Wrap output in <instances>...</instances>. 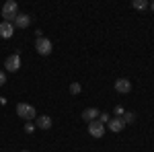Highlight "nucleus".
Here are the masks:
<instances>
[{
	"instance_id": "6ab92c4d",
	"label": "nucleus",
	"mask_w": 154,
	"mask_h": 152,
	"mask_svg": "<svg viewBox=\"0 0 154 152\" xmlns=\"http://www.w3.org/2000/svg\"><path fill=\"white\" fill-rule=\"evenodd\" d=\"M148 6H150V8H152V11H154V2H150V4H148Z\"/></svg>"
},
{
	"instance_id": "1a4fd4ad",
	"label": "nucleus",
	"mask_w": 154,
	"mask_h": 152,
	"mask_svg": "<svg viewBox=\"0 0 154 152\" xmlns=\"http://www.w3.org/2000/svg\"><path fill=\"white\" fill-rule=\"evenodd\" d=\"M107 126H109V129H111V132H115V134H119L121 129L125 128V123H123V119H121V117H111Z\"/></svg>"
},
{
	"instance_id": "2eb2a0df",
	"label": "nucleus",
	"mask_w": 154,
	"mask_h": 152,
	"mask_svg": "<svg viewBox=\"0 0 154 152\" xmlns=\"http://www.w3.org/2000/svg\"><path fill=\"white\" fill-rule=\"evenodd\" d=\"M109 119H111L109 113H99V121H101V123H109Z\"/></svg>"
},
{
	"instance_id": "4468645a",
	"label": "nucleus",
	"mask_w": 154,
	"mask_h": 152,
	"mask_svg": "<svg viewBox=\"0 0 154 152\" xmlns=\"http://www.w3.org/2000/svg\"><path fill=\"white\" fill-rule=\"evenodd\" d=\"M80 91H82V86H80L78 82H72V84H70V93L72 95H78Z\"/></svg>"
},
{
	"instance_id": "f257e3e1",
	"label": "nucleus",
	"mask_w": 154,
	"mask_h": 152,
	"mask_svg": "<svg viewBox=\"0 0 154 152\" xmlns=\"http://www.w3.org/2000/svg\"><path fill=\"white\" fill-rule=\"evenodd\" d=\"M17 14H19V4H17L14 0L4 2V6H2V17H4V21H6V23H14Z\"/></svg>"
},
{
	"instance_id": "a211bd4d",
	"label": "nucleus",
	"mask_w": 154,
	"mask_h": 152,
	"mask_svg": "<svg viewBox=\"0 0 154 152\" xmlns=\"http://www.w3.org/2000/svg\"><path fill=\"white\" fill-rule=\"evenodd\" d=\"M125 111H123V107H115V115H123Z\"/></svg>"
},
{
	"instance_id": "9d476101",
	"label": "nucleus",
	"mask_w": 154,
	"mask_h": 152,
	"mask_svg": "<svg viewBox=\"0 0 154 152\" xmlns=\"http://www.w3.org/2000/svg\"><path fill=\"white\" fill-rule=\"evenodd\" d=\"M95 119H99V111H97L95 107H88V109L82 111V121L91 123V121H95Z\"/></svg>"
},
{
	"instance_id": "7ed1b4c3",
	"label": "nucleus",
	"mask_w": 154,
	"mask_h": 152,
	"mask_svg": "<svg viewBox=\"0 0 154 152\" xmlns=\"http://www.w3.org/2000/svg\"><path fill=\"white\" fill-rule=\"evenodd\" d=\"M35 49H37V54H39V56H49V54H51V41L45 39V37H37Z\"/></svg>"
},
{
	"instance_id": "9b49d317",
	"label": "nucleus",
	"mask_w": 154,
	"mask_h": 152,
	"mask_svg": "<svg viewBox=\"0 0 154 152\" xmlns=\"http://www.w3.org/2000/svg\"><path fill=\"white\" fill-rule=\"evenodd\" d=\"M35 128H39V129H49V128H51V117H49V115H37Z\"/></svg>"
},
{
	"instance_id": "f03ea898",
	"label": "nucleus",
	"mask_w": 154,
	"mask_h": 152,
	"mask_svg": "<svg viewBox=\"0 0 154 152\" xmlns=\"http://www.w3.org/2000/svg\"><path fill=\"white\" fill-rule=\"evenodd\" d=\"M17 115L23 117L25 121H33L37 117V113H35V107L33 105H29V103H19V105H17Z\"/></svg>"
},
{
	"instance_id": "423d86ee",
	"label": "nucleus",
	"mask_w": 154,
	"mask_h": 152,
	"mask_svg": "<svg viewBox=\"0 0 154 152\" xmlns=\"http://www.w3.org/2000/svg\"><path fill=\"white\" fill-rule=\"evenodd\" d=\"M12 25H14L17 29H27V27L31 25V17H29V14H25V12H19Z\"/></svg>"
},
{
	"instance_id": "0eeeda50",
	"label": "nucleus",
	"mask_w": 154,
	"mask_h": 152,
	"mask_svg": "<svg viewBox=\"0 0 154 152\" xmlns=\"http://www.w3.org/2000/svg\"><path fill=\"white\" fill-rule=\"evenodd\" d=\"M12 33H14V25L2 21V23H0V37H2V39H11Z\"/></svg>"
},
{
	"instance_id": "aec40b11",
	"label": "nucleus",
	"mask_w": 154,
	"mask_h": 152,
	"mask_svg": "<svg viewBox=\"0 0 154 152\" xmlns=\"http://www.w3.org/2000/svg\"><path fill=\"white\" fill-rule=\"evenodd\" d=\"M23 152H29V150H23Z\"/></svg>"
},
{
	"instance_id": "dca6fc26",
	"label": "nucleus",
	"mask_w": 154,
	"mask_h": 152,
	"mask_svg": "<svg viewBox=\"0 0 154 152\" xmlns=\"http://www.w3.org/2000/svg\"><path fill=\"white\" fill-rule=\"evenodd\" d=\"M25 132H27V134H33V132H35V126H33L31 121H27V123H25Z\"/></svg>"
},
{
	"instance_id": "ddd939ff",
	"label": "nucleus",
	"mask_w": 154,
	"mask_h": 152,
	"mask_svg": "<svg viewBox=\"0 0 154 152\" xmlns=\"http://www.w3.org/2000/svg\"><path fill=\"white\" fill-rule=\"evenodd\" d=\"M121 119H123V123H131V121L136 119V113H131V111H125Z\"/></svg>"
},
{
	"instance_id": "6e6552de",
	"label": "nucleus",
	"mask_w": 154,
	"mask_h": 152,
	"mask_svg": "<svg viewBox=\"0 0 154 152\" xmlns=\"http://www.w3.org/2000/svg\"><path fill=\"white\" fill-rule=\"evenodd\" d=\"M115 91L121 93V95L130 93L131 91V82L128 80V78H117V80H115Z\"/></svg>"
},
{
	"instance_id": "f3484780",
	"label": "nucleus",
	"mask_w": 154,
	"mask_h": 152,
	"mask_svg": "<svg viewBox=\"0 0 154 152\" xmlns=\"http://www.w3.org/2000/svg\"><path fill=\"white\" fill-rule=\"evenodd\" d=\"M4 82H6V72H2V70H0V86H2Z\"/></svg>"
},
{
	"instance_id": "f8f14e48",
	"label": "nucleus",
	"mask_w": 154,
	"mask_h": 152,
	"mask_svg": "<svg viewBox=\"0 0 154 152\" xmlns=\"http://www.w3.org/2000/svg\"><path fill=\"white\" fill-rule=\"evenodd\" d=\"M131 6H134L136 11H144V8H148V0H134Z\"/></svg>"
},
{
	"instance_id": "20e7f679",
	"label": "nucleus",
	"mask_w": 154,
	"mask_h": 152,
	"mask_svg": "<svg viewBox=\"0 0 154 152\" xmlns=\"http://www.w3.org/2000/svg\"><path fill=\"white\" fill-rule=\"evenodd\" d=\"M88 134H91L93 138H103V134H105V123H101L99 119L91 121V123H88Z\"/></svg>"
},
{
	"instance_id": "39448f33",
	"label": "nucleus",
	"mask_w": 154,
	"mask_h": 152,
	"mask_svg": "<svg viewBox=\"0 0 154 152\" xmlns=\"http://www.w3.org/2000/svg\"><path fill=\"white\" fill-rule=\"evenodd\" d=\"M4 68H6L8 72H17L19 68H21V56H19V54L8 56V58H6V62H4Z\"/></svg>"
}]
</instances>
